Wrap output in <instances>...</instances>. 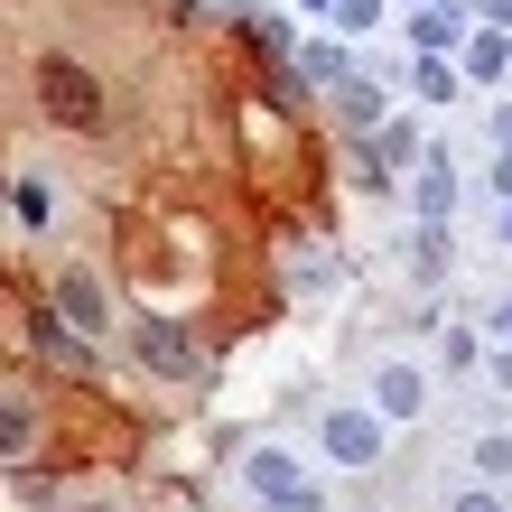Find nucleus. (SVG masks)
Segmentation results:
<instances>
[{"label": "nucleus", "mask_w": 512, "mask_h": 512, "mask_svg": "<svg viewBox=\"0 0 512 512\" xmlns=\"http://www.w3.org/2000/svg\"><path fill=\"white\" fill-rule=\"evenodd\" d=\"M38 103L56 131H94L103 122V84L75 66V56H38Z\"/></svg>", "instance_id": "f257e3e1"}, {"label": "nucleus", "mask_w": 512, "mask_h": 512, "mask_svg": "<svg viewBox=\"0 0 512 512\" xmlns=\"http://www.w3.org/2000/svg\"><path fill=\"white\" fill-rule=\"evenodd\" d=\"M243 485L270 503V512H326V494L298 475V457H280V447H252V466H243Z\"/></svg>", "instance_id": "f03ea898"}, {"label": "nucleus", "mask_w": 512, "mask_h": 512, "mask_svg": "<svg viewBox=\"0 0 512 512\" xmlns=\"http://www.w3.org/2000/svg\"><path fill=\"white\" fill-rule=\"evenodd\" d=\"M56 308H66V326H75V336H103V326H112V289L75 261V270H56Z\"/></svg>", "instance_id": "7ed1b4c3"}, {"label": "nucleus", "mask_w": 512, "mask_h": 512, "mask_svg": "<svg viewBox=\"0 0 512 512\" xmlns=\"http://www.w3.org/2000/svg\"><path fill=\"white\" fill-rule=\"evenodd\" d=\"M326 457L336 466H373L382 457V401L373 410H326Z\"/></svg>", "instance_id": "20e7f679"}, {"label": "nucleus", "mask_w": 512, "mask_h": 512, "mask_svg": "<svg viewBox=\"0 0 512 512\" xmlns=\"http://www.w3.org/2000/svg\"><path fill=\"white\" fill-rule=\"evenodd\" d=\"M401 270H410L419 289H438L447 270H457V243H447V224H438V215H419V233L401 243Z\"/></svg>", "instance_id": "39448f33"}, {"label": "nucleus", "mask_w": 512, "mask_h": 512, "mask_svg": "<svg viewBox=\"0 0 512 512\" xmlns=\"http://www.w3.org/2000/svg\"><path fill=\"white\" fill-rule=\"evenodd\" d=\"M140 364H149V373H168V382H187V373H196V345H187V326H168V317H140Z\"/></svg>", "instance_id": "423d86ee"}, {"label": "nucleus", "mask_w": 512, "mask_h": 512, "mask_svg": "<svg viewBox=\"0 0 512 512\" xmlns=\"http://www.w3.org/2000/svg\"><path fill=\"white\" fill-rule=\"evenodd\" d=\"M373 401H382V419H419V410H429V373H419V364H382Z\"/></svg>", "instance_id": "0eeeda50"}, {"label": "nucleus", "mask_w": 512, "mask_h": 512, "mask_svg": "<svg viewBox=\"0 0 512 512\" xmlns=\"http://www.w3.org/2000/svg\"><path fill=\"white\" fill-rule=\"evenodd\" d=\"M391 168H419V140H410L401 122L364 140V187H391Z\"/></svg>", "instance_id": "6e6552de"}, {"label": "nucleus", "mask_w": 512, "mask_h": 512, "mask_svg": "<svg viewBox=\"0 0 512 512\" xmlns=\"http://www.w3.org/2000/svg\"><path fill=\"white\" fill-rule=\"evenodd\" d=\"M336 280H345V261H336V252H326V243L289 261V289H298V298H326V289H336Z\"/></svg>", "instance_id": "1a4fd4ad"}, {"label": "nucleus", "mask_w": 512, "mask_h": 512, "mask_svg": "<svg viewBox=\"0 0 512 512\" xmlns=\"http://www.w3.org/2000/svg\"><path fill=\"white\" fill-rule=\"evenodd\" d=\"M410 196H419V215L447 224V205H457V168H447V159H419V187Z\"/></svg>", "instance_id": "9d476101"}, {"label": "nucleus", "mask_w": 512, "mask_h": 512, "mask_svg": "<svg viewBox=\"0 0 512 512\" xmlns=\"http://www.w3.org/2000/svg\"><path fill=\"white\" fill-rule=\"evenodd\" d=\"M410 38H419V47L438 56V47H457V38H466V19H457V10H438V0H419V19H410Z\"/></svg>", "instance_id": "9b49d317"}, {"label": "nucleus", "mask_w": 512, "mask_h": 512, "mask_svg": "<svg viewBox=\"0 0 512 512\" xmlns=\"http://www.w3.org/2000/svg\"><path fill=\"white\" fill-rule=\"evenodd\" d=\"M336 122L345 131H373L382 122V84H336Z\"/></svg>", "instance_id": "f8f14e48"}, {"label": "nucleus", "mask_w": 512, "mask_h": 512, "mask_svg": "<svg viewBox=\"0 0 512 512\" xmlns=\"http://www.w3.org/2000/svg\"><path fill=\"white\" fill-rule=\"evenodd\" d=\"M503 66H512V47H503V19H494L485 38H466V75H475V84H494Z\"/></svg>", "instance_id": "ddd939ff"}, {"label": "nucleus", "mask_w": 512, "mask_h": 512, "mask_svg": "<svg viewBox=\"0 0 512 512\" xmlns=\"http://www.w3.org/2000/svg\"><path fill=\"white\" fill-rule=\"evenodd\" d=\"M298 75H308V84H345V47L308 38V47H298Z\"/></svg>", "instance_id": "4468645a"}, {"label": "nucleus", "mask_w": 512, "mask_h": 512, "mask_svg": "<svg viewBox=\"0 0 512 512\" xmlns=\"http://www.w3.org/2000/svg\"><path fill=\"white\" fill-rule=\"evenodd\" d=\"M28 438H38V410H28V401H10V410H0V447H10V466L28 457Z\"/></svg>", "instance_id": "2eb2a0df"}, {"label": "nucleus", "mask_w": 512, "mask_h": 512, "mask_svg": "<svg viewBox=\"0 0 512 512\" xmlns=\"http://www.w3.org/2000/svg\"><path fill=\"white\" fill-rule=\"evenodd\" d=\"M475 475H512V438H475Z\"/></svg>", "instance_id": "dca6fc26"}, {"label": "nucleus", "mask_w": 512, "mask_h": 512, "mask_svg": "<svg viewBox=\"0 0 512 512\" xmlns=\"http://www.w3.org/2000/svg\"><path fill=\"white\" fill-rule=\"evenodd\" d=\"M336 19H345V28H373V19H382V0H336Z\"/></svg>", "instance_id": "f3484780"}, {"label": "nucleus", "mask_w": 512, "mask_h": 512, "mask_svg": "<svg viewBox=\"0 0 512 512\" xmlns=\"http://www.w3.org/2000/svg\"><path fill=\"white\" fill-rule=\"evenodd\" d=\"M485 187H494V196L512 205V149H503V159H494V177H485Z\"/></svg>", "instance_id": "a211bd4d"}, {"label": "nucleus", "mask_w": 512, "mask_h": 512, "mask_svg": "<svg viewBox=\"0 0 512 512\" xmlns=\"http://www.w3.org/2000/svg\"><path fill=\"white\" fill-rule=\"evenodd\" d=\"M447 512H503L494 494H457V503H447Z\"/></svg>", "instance_id": "6ab92c4d"}, {"label": "nucleus", "mask_w": 512, "mask_h": 512, "mask_svg": "<svg viewBox=\"0 0 512 512\" xmlns=\"http://www.w3.org/2000/svg\"><path fill=\"white\" fill-rule=\"evenodd\" d=\"M485 19H503V28H512V0H485Z\"/></svg>", "instance_id": "aec40b11"}, {"label": "nucleus", "mask_w": 512, "mask_h": 512, "mask_svg": "<svg viewBox=\"0 0 512 512\" xmlns=\"http://www.w3.org/2000/svg\"><path fill=\"white\" fill-rule=\"evenodd\" d=\"M494 326H503V336H512V298H503V317H494Z\"/></svg>", "instance_id": "412c9836"}, {"label": "nucleus", "mask_w": 512, "mask_h": 512, "mask_svg": "<svg viewBox=\"0 0 512 512\" xmlns=\"http://www.w3.org/2000/svg\"><path fill=\"white\" fill-rule=\"evenodd\" d=\"M75 512H122V503H75Z\"/></svg>", "instance_id": "4be33fe9"}, {"label": "nucleus", "mask_w": 512, "mask_h": 512, "mask_svg": "<svg viewBox=\"0 0 512 512\" xmlns=\"http://www.w3.org/2000/svg\"><path fill=\"white\" fill-rule=\"evenodd\" d=\"M503 243H512V205H503Z\"/></svg>", "instance_id": "5701e85b"}, {"label": "nucleus", "mask_w": 512, "mask_h": 512, "mask_svg": "<svg viewBox=\"0 0 512 512\" xmlns=\"http://www.w3.org/2000/svg\"><path fill=\"white\" fill-rule=\"evenodd\" d=\"M308 10H326V0H308Z\"/></svg>", "instance_id": "b1692460"}]
</instances>
